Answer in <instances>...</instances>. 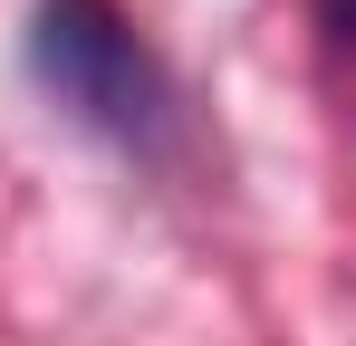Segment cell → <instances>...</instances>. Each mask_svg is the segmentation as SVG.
Returning a JSON list of instances; mask_svg holds the SVG:
<instances>
[{
	"label": "cell",
	"mask_w": 356,
	"mask_h": 346,
	"mask_svg": "<svg viewBox=\"0 0 356 346\" xmlns=\"http://www.w3.org/2000/svg\"><path fill=\"white\" fill-rule=\"evenodd\" d=\"M29 67H39V87H49L77 125H97V135H116V145H135V135L164 125V77H154V58L125 29L116 0H39Z\"/></svg>",
	"instance_id": "cell-1"
}]
</instances>
